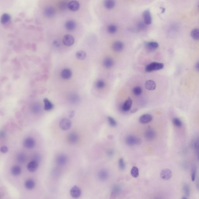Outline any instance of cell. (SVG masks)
<instances>
[{
	"mask_svg": "<svg viewBox=\"0 0 199 199\" xmlns=\"http://www.w3.org/2000/svg\"><path fill=\"white\" fill-rule=\"evenodd\" d=\"M164 66V64L161 63H151L146 67L145 69V71L149 72L160 70L163 68Z\"/></svg>",
	"mask_w": 199,
	"mask_h": 199,
	"instance_id": "obj_1",
	"label": "cell"
},
{
	"mask_svg": "<svg viewBox=\"0 0 199 199\" xmlns=\"http://www.w3.org/2000/svg\"><path fill=\"white\" fill-rule=\"evenodd\" d=\"M125 142L128 145L133 146L141 144V140L134 135H128L125 138Z\"/></svg>",
	"mask_w": 199,
	"mask_h": 199,
	"instance_id": "obj_2",
	"label": "cell"
},
{
	"mask_svg": "<svg viewBox=\"0 0 199 199\" xmlns=\"http://www.w3.org/2000/svg\"><path fill=\"white\" fill-rule=\"evenodd\" d=\"M36 141L33 138L28 137L26 138L23 142V145L25 148L28 149H31L35 147Z\"/></svg>",
	"mask_w": 199,
	"mask_h": 199,
	"instance_id": "obj_3",
	"label": "cell"
},
{
	"mask_svg": "<svg viewBox=\"0 0 199 199\" xmlns=\"http://www.w3.org/2000/svg\"><path fill=\"white\" fill-rule=\"evenodd\" d=\"M68 161V157L65 154H60L57 156L56 158V164L59 166H64Z\"/></svg>",
	"mask_w": 199,
	"mask_h": 199,
	"instance_id": "obj_4",
	"label": "cell"
},
{
	"mask_svg": "<svg viewBox=\"0 0 199 199\" xmlns=\"http://www.w3.org/2000/svg\"><path fill=\"white\" fill-rule=\"evenodd\" d=\"M71 121L68 118H63L61 120L59 123V127L62 130H67L70 128L71 126Z\"/></svg>",
	"mask_w": 199,
	"mask_h": 199,
	"instance_id": "obj_5",
	"label": "cell"
},
{
	"mask_svg": "<svg viewBox=\"0 0 199 199\" xmlns=\"http://www.w3.org/2000/svg\"><path fill=\"white\" fill-rule=\"evenodd\" d=\"M63 43L67 47H70L73 45L74 43V39L72 36L67 34L63 36Z\"/></svg>",
	"mask_w": 199,
	"mask_h": 199,
	"instance_id": "obj_6",
	"label": "cell"
},
{
	"mask_svg": "<svg viewBox=\"0 0 199 199\" xmlns=\"http://www.w3.org/2000/svg\"><path fill=\"white\" fill-rule=\"evenodd\" d=\"M156 131L153 129L149 128L146 130L145 132V138L148 141H151L154 140L156 138Z\"/></svg>",
	"mask_w": 199,
	"mask_h": 199,
	"instance_id": "obj_7",
	"label": "cell"
},
{
	"mask_svg": "<svg viewBox=\"0 0 199 199\" xmlns=\"http://www.w3.org/2000/svg\"><path fill=\"white\" fill-rule=\"evenodd\" d=\"M67 140L70 144H76L79 140V135L75 132H71L68 135Z\"/></svg>",
	"mask_w": 199,
	"mask_h": 199,
	"instance_id": "obj_8",
	"label": "cell"
},
{
	"mask_svg": "<svg viewBox=\"0 0 199 199\" xmlns=\"http://www.w3.org/2000/svg\"><path fill=\"white\" fill-rule=\"evenodd\" d=\"M70 194L72 197L74 198H77L81 195V189L78 186H74L70 189Z\"/></svg>",
	"mask_w": 199,
	"mask_h": 199,
	"instance_id": "obj_9",
	"label": "cell"
},
{
	"mask_svg": "<svg viewBox=\"0 0 199 199\" xmlns=\"http://www.w3.org/2000/svg\"><path fill=\"white\" fill-rule=\"evenodd\" d=\"M172 176V172L169 169H166L162 170L160 173L161 177L163 180H169L171 178Z\"/></svg>",
	"mask_w": 199,
	"mask_h": 199,
	"instance_id": "obj_10",
	"label": "cell"
},
{
	"mask_svg": "<svg viewBox=\"0 0 199 199\" xmlns=\"http://www.w3.org/2000/svg\"><path fill=\"white\" fill-rule=\"evenodd\" d=\"M38 167L39 163L38 161L34 160L28 164L27 168L28 170L30 172H34L38 169Z\"/></svg>",
	"mask_w": 199,
	"mask_h": 199,
	"instance_id": "obj_11",
	"label": "cell"
},
{
	"mask_svg": "<svg viewBox=\"0 0 199 199\" xmlns=\"http://www.w3.org/2000/svg\"><path fill=\"white\" fill-rule=\"evenodd\" d=\"M124 44L122 42L120 41H116L112 44L113 50L117 52H120L123 50Z\"/></svg>",
	"mask_w": 199,
	"mask_h": 199,
	"instance_id": "obj_12",
	"label": "cell"
},
{
	"mask_svg": "<svg viewBox=\"0 0 199 199\" xmlns=\"http://www.w3.org/2000/svg\"><path fill=\"white\" fill-rule=\"evenodd\" d=\"M44 15L47 18H52L55 15V9L52 7H48L44 10Z\"/></svg>",
	"mask_w": 199,
	"mask_h": 199,
	"instance_id": "obj_13",
	"label": "cell"
},
{
	"mask_svg": "<svg viewBox=\"0 0 199 199\" xmlns=\"http://www.w3.org/2000/svg\"><path fill=\"white\" fill-rule=\"evenodd\" d=\"M80 8L79 3L75 0L70 1L68 4V8L73 11H76L79 10Z\"/></svg>",
	"mask_w": 199,
	"mask_h": 199,
	"instance_id": "obj_14",
	"label": "cell"
},
{
	"mask_svg": "<svg viewBox=\"0 0 199 199\" xmlns=\"http://www.w3.org/2000/svg\"><path fill=\"white\" fill-rule=\"evenodd\" d=\"M109 177V173L105 169H102L100 170L98 174V177L100 181H106L108 179Z\"/></svg>",
	"mask_w": 199,
	"mask_h": 199,
	"instance_id": "obj_15",
	"label": "cell"
},
{
	"mask_svg": "<svg viewBox=\"0 0 199 199\" xmlns=\"http://www.w3.org/2000/svg\"><path fill=\"white\" fill-rule=\"evenodd\" d=\"M132 102L133 101L132 99L128 97L122 106V109L123 111L124 112H127L129 111L131 108Z\"/></svg>",
	"mask_w": 199,
	"mask_h": 199,
	"instance_id": "obj_16",
	"label": "cell"
},
{
	"mask_svg": "<svg viewBox=\"0 0 199 199\" xmlns=\"http://www.w3.org/2000/svg\"><path fill=\"white\" fill-rule=\"evenodd\" d=\"M152 116L150 114H145L140 117L139 121L141 123H147L150 122L152 120Z\"/></svg>",
	"mask_w": 199,
	"mask_h": 199,
	"instance_id": "obj_17",
	"label": "cell"
},
{
	"mask_svg": "<svg viewBox=\"0 0 199 199\" xmlns=\"http://www.w3.org/2000/svg\"><path fill=\"white\" fill-rule=\"evenodd\" d=\"M145 23L146 25H150L152 23V17L149 10H145L143 14Z\"/></svg>",
	"mask_w": 199,
	"mask_h": 199,
	"instance_id": "obj_18",
	"label": "cell"
},
{
	"mask_svg": "<svg viewBox=\"0 0 199 199\" xmlns=\"http://www.w3.org/2000/svg\"><path fill=\"white\" fill-rule=\"evenodd\" d=\"M68 100L71 104H77L79 102L80 98L78 95L72 94L69 96Z\"/></svg>",
	"mask_w": 199,
	"mask_h": 199,
	"instance_id": "obj_19",
	"label": "cell"
},
{
	"mask_svg": "<svg viewBox=\"0 0 199 199\" xmlns=\"http://www.w3.org/2000/svg\"><path fill=\"white\" fill-rule=\"evenodd\" d=\"M76 26V24L73 20H69L65 24V28L68 31H73L75 29Z\"/></svg>",
	"mask_w": 199,
	"mask_h": 199,
	"instance_id": "obj_20",
	"label": "cell"
},
{
	"mask_svg": "<svg viewBox=\"0 0 199 199\" xmlns=\"http://www.w3.org/2000/svg\"><path fill=\"white\" fill-rule=\"evenodd\" d=\"M25 188L29 190H32L36 186V182L34 180L32 179H27L24 183Z\"/></svg>",
	"mask_w": 199,
	"mask_h": 199,
	"instance_id": "obj_21",
	"label": "cell"
},
{
	"mask_svg": "<svg viewBox=\"0 0 199 199\" xmlns=\"http://www.w3.org/2000/svg\"><path fill=\"white\" fill-rule=\"evenodd\" d=\"M159 44L156 42H150L145 44V48L148 51H153L158 48Z\"/></svg>",
	"mask_w": 199,
	"mask_h": 199,
	"instance_id": "obj_22",
	"label": "cell"
},
{
	"mask_svg": "<svg viewBox=\"0 0 199 199\" xmlns=\"http://www.w3.org/2000/svg\"><path fill=\"white\" fill-rule=\"evenodd\" d=\"M61 76L64 79H69L72 76V72L69 69H65L61 72Z\"/></svg>",
	"mask_w": 199,
	"mask_h": 199,
	"instance_id": "obj_23",
	"label": "cell"
},
{
	"mask_svg": "<svg viewBox=\"0 0 199 199\" xmlns=\"http://www.w3.org/2000/svg\"><path fill=\"white\" fill-rule=\"evenodd\" d=\"M114 65V62L111 58H107L103 60V66L106 69H110Z\"/></svg>",
	"mask_w": 199,
	"mask_h": 199,
	"instance_id": "obj_24",
	"label": "cell"
},
{
	"mask_svg": "<svg viewBox=\"0 0 199 199\" xmlns=\"http://www.w3.org/2000/svg\"><path fill=\"white\" fill-rule=\"evenodd\" d=\"M156 87V83L152 80L148 81L145 83V87L147 90H155Z\"/></svg>",
	"mask_w": 199,
	"mask_h": 199,
	"instance_id": "obj_25",
	"label": "cell"
},
{
	"mask_svg": "<svg viewBox=\"0 0 199 199\" xmlns=\"http://www.w3.org/2000/svg\"><path fill=\"white\" fill-rule=\"evenodd\" d=\"M11 16L8 13H4L1 17V23L3 25L7 24L11 21Z\"/></svg>",
	"mask_w": 199,
	"mask_h": 199,
	"instance_id": "obj_26",
	"label": "cell"
},
{
	"mask_svg": "<svg viewBox=\"0 0 199 199\" xmlns=\"http://www.w3.org/2000/svg\"><path fill=\"white\" fill-rule=\"evenodd\" d=\"M43 102L44 104V109L45 110L49 111L53 109L54 107L53 104L49 99L45 98L43 100Z\"/></svg>",
	"mask_w": 199,
	"mask_h": 199,
	"instance_id": "obj_27",
	"label": "cell"
},
{
	"mask_svg": "<svg viewBox=\"0 0 199 199\" xmlns=\"http://www.w3.org/2000/svg\"><path fill=\"white\" fill-rule=\"evenodd\" d=\"M115 3V0H105L104 5L107 9H110L114 7Z\"/></svg>",
	"mask_w": 199,
	"mask_h": 199,
	"instance_id": "obj_28",
	"label": "cell"
},
{
	"mask_svg": "<svg viewBox=\"0 0 199 199\" xmlns=\"http://www.w3.org/2000/svg\"><path fill=\"white\" fill-rule=\"evenodd\" d=\"M22 171L21 168L19 166H15L11 169L12 174L15 176H18L21 174Z\"/></svg>",
	"mask_w": 199,
	"mask_h": 199,
	"instance_id": "obj_29",
	"label": "cell"
},
{
	"mask_svg": "<svg viewBox=\"0 0 199 199\" xmlns=\"http://www.w3.org/2000/svg\"><path fill=\"white\" fill-rule=\"evenodd\" d=\"M76 56V58L78 59L83 60L86 58L87 54L84 51L79 50L77 52Z\"/></svg>",
	"mask_w": 199,
	"mask_h": 199,
	"instance_id": "obj_30",
	"label": "cell"
},
{
	"mask_svg": "<svg viewBox=\"0 0 199 199\" xmlns=\"http://www.w3.org/2000/svg\"><path fill=\"white\" fill-rule=\"evenodd\" d=\"M191 36L195 40H199V29H195L192 30Z\"/></svg>",
	"mask_w": 199,
	"mask_h": 199,
	"instance_id": "obj_31",
	"label": "cell"
},
{
	"mask_svg": "<svg viewBox=\"0 0 199 199\" xmlns=\"http://www.w3.org/2000/svg\"><path fill=\"white\" fill-rule=\"evenodd\" d=\"M121 187L119 185L116 184L114 185L112 189V194L116 196L120 194L121 191Z\"/></svg>",
	"mask_w": 199,
	"mask_h": 199,
	"instance_id": "obj_32",
	"label": "cell"
},
{
	"mask_svg": "<svg viewBox=\"0 0 199 199\" xmlns=\"http://www.w3.org/2000/svg\"><path fill=\"white\" fill-rule=\"evenodd\" d=\"M17 160L19 163H24L26 161V156L23 153H19L17 156Z\"/></svg>",
	"mask_w": 199,
	"mask_h": 199,
	"instance_id": "obj_33",
	"label": "cell"
},
{
	"mask_svg": "<svg viewBox=\"0 0 199 199\" xmlns=\"http://www.w3.org/2000/svg\"><path fill=\"white\" fill-rule=\"evenodd\" d=\"M117 27L115 25H110L107 27V31L109 33L113 34L117 32Z\"/></svg>",
	"mask_w": 199,
	"mask_h": 199,
	"instance_id": "obj_34",
	"label": "cell"
},
{
	"mask_svg": "<svg viewBox=\"0 0 199 199\" xmlns=\"http://www.w3.org/2000/svg\"><path fill=\"white\" fill-rule=\"evenodd\" d=\"M131 174L133 177L137 178L139 176V170L136 167H134L131 170Z\"/></svg>",
	"mask_w": 199,
	"mask_h": 199,
	"instance_id": "obj_35",
	"label": "cell"
},
{
	"mask_svg": "<svg viewBox=\"0 0 199 199\" xmlns=\"http://www.w3.org/2000/svg\"><path fill=\"white\" fill-rule=\"evenodd\" d=\"M133 92L135 96H140L142 94V88L140 87H135L133 89Z\"/></svg>",
	"mask_w": 199,
	"mask_h": 199,
	"instance_id": "obj_36",
	"label": "cell"
},
{
	"mask_svg": "<svg viewBox=\"0 0 199 199\" xmlns=\"http://www.w3.org/2000/svg\"><path fill=\"white\" fill-rule=\"evenodd\" d=\"M107 119H108V121L109 124L111 127H116L117 126V123L116 121L113 117H112L109 116Z\"/></svg>",
	"mask_w": 199,
	"mask_h": 199,
	"instance_id": "obj_37",
	"label": "cell"
},
{
	"mask_svg": "<svg viewBox=\"0 0 199 199\" xmlns=\"http://www.w3.org/2000/svg\"><path fill=\"white\" fill-rule=\"evenodd\" d=\"M105 82L101 80L98 81L96 83V87H97V88L99 89H102L103 88L105 87Z\"/></svg>",
	"mask_w": 199,
	"mask_h": 199,
	"instance_id": "obj_38",
	"label": "cell"
},
{
	"mask_svg": "<svg viewBox=\"0 0 199 199\" xmlns=\"http://www.w3.org/2000/svg\"><path fill=\"white\" fill-rule=\"evenodd\" d=\"M119 166L120 169L121 170H123L126 167L125 163L123 158H120L119 161Z\"/></svg>",
	"mask_w": 199,
	"mask_h": 199,
	"instance_id": "obj_39",
	"label": "cell"
},
{
	"mask_svg": "<svg viewBox=\"0 0 199 199\" xmlns=\"http://www.w3.org/2000/svg\"><path fill=\"white\" fill-rule=\"evenodd\" d=\"M173 122L174 125L177 127H181L182 125V122L178 118H174L173 119Z\"/></svg>",
	"mask_w": 199,
	"mask_h": 199,
	"instance_id": "obj_40",
	"label": "cell"
},
{
	"mask_svg": "<svg viewBox=\"0 0 199 199\" xmlns=\"http://www.w3.org/2000/svg\"><path fill=\"white\" fill-rule=\"evenodd\" d=\"M69 2H67L66 1H62L59 4V7H60L61 9H66L67 8H68Z\"/></svg>",
	"mask_w": 199,
	"mask_h": 199,
	"instance_id": "obj_41",
	"label": "cell"
},
{
	"mask_svg": "<svg viewBox=\"0 0 199 199\" xmlns=\"http://www.w3.org/2000/svg\"><path fill=\"white\" fill-rule=\"evenodd\" d=\"M183 189L185 195L187 196H189L190 194V189L189 185L187 184L184 185L183 187Z\"/></svg>",
	"mask_w": 199,
	"mask_h": 199,
	"instance_id": "obj_42",
	"label": "cell"
},
{
	"mask_svg": "<svg viewBox=\"0 0 199 199\" xmlns=\"http://www.w3.org/2000/svg\"><path fill=\"white\" fill-rule=\"evenodd\" d=\"M196 172H197L196 168L195 167H193L191 172V180L192 181H194L195 180Z\"/></svg>",
	"mask_w": 199,
	"mask_h": 199,
	"instance_id": "obj_43",
	"label": "cell"
},
{
	"mask_svg": "<svg viewBox=\"0 0 199 199\" xmlns=\"http://www.w3.org/2000/svg\"><path fill=\"white\" fill-rule=\"evenodd\" d=\"M40 107L39 105H35L33 106L32 107V111L34 112L35 113H37L39 112V111H40Z\"/></svg>",
	"mask_w": 199,
	"mask_h": 199,
	"instance_id": "obj_44",
	"label": "cell"
},
{
	"mask_svg": "<svg viewBox=\"0 0 199 199\" xmlns=\"http://www.w3.org/2000/svg\"><path fill=\"white\" fill-rule=\"evenodd\" d=\"M8 151V149L6 146H3L1 147V151L2 153H5Z\"/></svg>",
	"mask_w": 199,
	"mask_h": 199,
	"instance_id": "obj_45",
	"label": "cell"
},
{
	"mask_svg": "<svg viewBox=\"0 0 199 199\" xmlns=\"http://www.w3.org/2000/svg\"><path fill=\"white\" fill-rule=\"evenodd\" d=\"M114 152L113 150H110L107 152V155L111 157L112 156L114 155Z\"/></svg>",
	"mask_w": 199,
	"mask_h": 199,
	"instance_id": "obj_46",
	"label": "cell"
},
{
	"mask_svg": "<svg viewBox=\"0 0 199 199\" xmlns=\"http://www.w3.org/2000/svg\"><path fill=\"white\" fill-rule=\"evenodd\" d=\"M75 112L74 110L71 111L70 112L69 114V116L70 118H72V117L74 116V115H75Z\"/></svg>",
	"mask_w": 199,
	"mask_h": 199,
	"instance_id": "obj_47",
	"label": "cell"
},
{
	"mask_svg": "<svg viewBox=\"0 0 199 199\" xmlns=\"http://www.w3.org/2000/svg\"><path fill=\"white\" fill-rule=\"evenodd\" d=\"M196 69L197 70V71L199 72V62H198L195 65Z\"/></svg>",
	"mask_w": 199,
	"mask_h": 199,
	"instance_id": "obj_48",
	"label": "cell"
},
{
	"mask_svg": "<svg viewBox=\"0 0 199 199\" xmlns=\"http://www.w3.org/2000/svg\"><path fill=\"white\" fill-rule=\"evenodd\" d=\"M0 134H1V137H5V133L4 131H1Z\"/></svg>",
	"mask_w": 199,
	"mask_h": 199,
	"instance_id": "obj_49",
	"label": "cell"
},
{
	"mask_svg": "<svg viewBox=\"0 0 199 199\" xmlns=\"http://www.w3.org/2000/svg\"><path fill=\"white\" fill-rule=\"evenodd\" d=\"M138 109H134L132 110H131V111L130 113L131 114L137 112V111H138Z\"/></svg>",
	"mask_w": 199,
	"mask_h": 199,
	"instance_id": "obj_50",
	"label": "cell"
},
{
	"mask_svg": "<svg viewBox=\"0 0 199 199\" xmlns=\"http://www.w3.org/2000/svg\"><path fill=\"white\" fill-rule=\"evenodd\" d=\"M196 185H197V188L199 190V177L198 178V180H197Z\"/></svg>",
	"mask_w": 199,
	"mask_h": 199,
	"instance_id": "obj_51",
	"label": "cell"
},
{
	"mask_svg": "<svg viewBox=\"0 0 199 199\" xmlns=\"http://www.w3.org/2000/svg\"></svg>",
	"mask_w": 199,
	"mask_h": 199,
	"instance_id": "obj_52",
	"label": "cell"
}]
</instances>
